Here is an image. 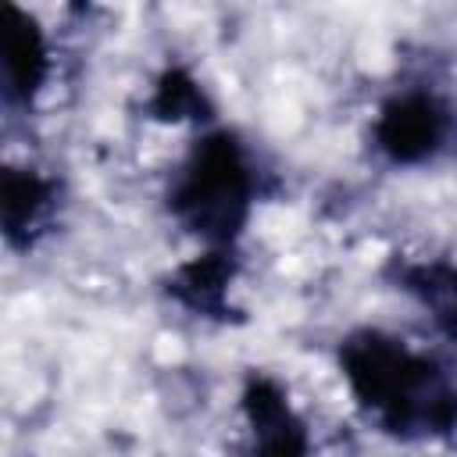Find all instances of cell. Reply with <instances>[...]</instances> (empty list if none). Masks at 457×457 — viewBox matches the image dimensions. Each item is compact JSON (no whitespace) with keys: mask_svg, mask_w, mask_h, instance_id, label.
<instances>
[{"mask_svg":"<svg viewBox=\"0 0 457 457\" xmlns=\"http://www.w3.org/2000/svg\"><path fill=\"white\" fill-rule=\"evenodd\" d=\"M346 375L361 403L396 436H432L457 421V389L396 339L364 336L346 346Z\"/></svg>","mask_w":457,"mask_h":457,"instance_id":"6da1fadb","label":"cell"},{"mask_svg":"<svg viewBox=\"0 0 457 457\" xmlns=\"http://www.w3.org/2000/svg\"><path fill=\"white\" fill-rule=\"evenodd\" d=\"M246 164L228 136L204 139L175 182V211L193 232H232L246 211Z\"/></svg>","mask_w":457,"mask_h":457,"instance_id":"7a4b0ae2","label":"cell"},{"mask_svg":"<svg viewBox=\"0 0 457 457\" xmlns=\"http://www.w3.org/2000/svg\"><path fill=\"white\" fill-rule=\"evenodd\" d=\"M382 146L396 161L425 157L443 139V111L432 96H403L386 107V118L378 125Z\"/></svg>","mask_w":457,"mask_h":457,"instance_id":"3957f363","label":"cell"},{"mask_svg":"<svg viewBox=\"0 0 457 457\" xmlns=\"http://www.w3.org/2000/svg\"><path fill=\"white\" fill-rule=\"evenodd\" d=\"M7 18H11L4 25V79H7V93L29 100L39 89V79H43V68H46V50H43V39H39L36 25L21 11L7 7Z\"/></svg>","mask_w":457,"mask_h":457,"instance_id":"277c9868","label":"cell"},{"mask_svg":"<svg viewBox=\"0 0 457 457\" xmlns=\"http://www.w3.org/2000/svg\"><path fill=\"white\" fill-rule=\"evenodd\" d=\"M250 418H253V453L257 457H307L303 425L264 386L250 396Z\"/></svg>","mask_w":457,"mask_h":457,"instance_id":"5b68a950","label":"cell"}]
</instances>
